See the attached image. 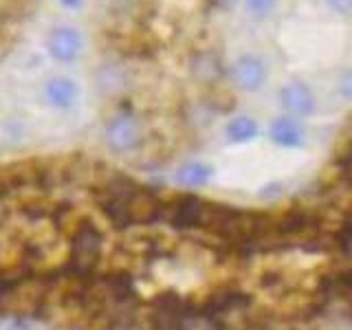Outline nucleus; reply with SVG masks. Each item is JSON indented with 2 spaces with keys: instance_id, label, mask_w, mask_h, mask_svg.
I'll return each instance as SVG.
<instances>
[{
  "instance_id": "1",
  "label": "nucleus",
  "mask_w": 352,
  "mask_h": 330,
  "mask_svg": "<svg viewBox=\"0 0 352 330\" xmlns=\"http://www.w3.org/2000/svg\"><path fill=\"white\" fill-rule=\"evenodd\" d=\"M106 236L91 218H82L71 227L69 236V258L62 271L75 278H91L97 273L99 262L104 258Z\"/></svg>"
},
{
  "instance_id": "2",
  "label": "nucleus",
  "mask_w": 352,
  "mask_h": 330,
  "mask_svg": "<svg viewBox=\"0 0 352 330\" xmlns=\"http://www.w3.org/2000/svg\"><path fill=\"white\" fill-rule=\"evenodd\" d=\"M143 185L135 183L128 176H110L106 183L97 187V205L102 214L115 229H130L137 225L135 205Z\"/></svg>"
},
{
  "instance_id": "3",
  "label": "nucleus",
  "mask_w": 352,
  "mask_h": 330,
  "mask_svg": "<svg viewBox=\"0 0 352 330\" xmlns=\"http://www.w3.org/2000/svg\"><path fill=\"white\" fill-rule=\"evenodd\" d=\"M315 311L317 315L337 322L352 319V267L322 278Z\"/></svg>"
},
{
  "instance_id": "4",
  "label": "nucleus",
  "mask_w": 352,
  "mask_h": 330,
  "mask_svg": "<svg viewBox=\"0 0 352 330\" xmlns=\"http://www.w3.org/2000/svg\"><path fill=\"white\" fill-rule=\"evenodd\" d=\"M194 304L179 293H161L148 306L146 324L148 330H181L185 317L190 315Z\"/></svg>"
},
{
  "instance_id": "5",
  "label": "nucleus",
  "mask_w": 352,
  "mask_h": 330,
  "mask_svg": "<svg viewBox=\"0 0 352 330\" xmlns=\"http://www.w3.org/2000/svg\"><path fill=\"white\" fill-rule=\"evenodd\" d=\"M209 209H212V203H207L205 198L194 196V194H185L181 198H176L174 203L165 205L163 220L179 231L205 229L207 218H209Z\"/></svg>"
},
{
  "instance_id": "6",
  "label": "nucleus",
  "mask_w": 352,
  "mask_h": 330,
  "mask_svg": "<svg viewBox=\"0 0 352 330\" xmlns=\"http://www.w3.org/2000/svg\"><path fill=\"white\" fill-rule=\"evenodd\" d=\"M319 218L313 212H306V209H293V212L284 214L282 218L273 220L271 231H269V240H278V242H297V240H306L313 242L315 236L319 234Z\"/></svg>"
},
{
  "instance_id": "7",
  "label": "nucleus",
  "mask_w": 352,
  "mask_h": 330,
  "mask_svg": "<svg viewBox=\"0 0 352 330\" xmlns=\"http://www.w3.org/2000/svg\"><path fill=\"white\" fill-rule=\"evenodd\" d=\"M229 77L234 86L242 93H258L260 88L267 84L269 77V66L260 55L256 53H245L234 60L229 66Z\"/></svg>"
},
{
  "instance_id": "8",
  "label": "nucleus",
  "mask_w": 352,
  "mask_h": 330,
  "mask_svg": "<svg viewBox=\"0 0 352 330\" xmlns=\"http://www.w3.org/2000/svg\"><path fill=\"white\" fill-rule=\"evenodd\" d=\"M253 304V297L240 289H223L205 302L203 311L216 317L220 324H229L234 317H245Z\"/></svg>"
},
{
  "instance_id": "9",
  "label": "nucleus",
  "mask_w": 352,
  "mask_h": 330,
  "mask_svg": "<svg viewBox=\"0 0 352 330\" xmlns=\"http://www.w3.org/2000/svg\"><path fill=\"white\" fill-rule=\"evenodd\" d=\"M141 124L132 115H117L106 126V143L117 154L135 152L141 146Z\"/></svg>"
},
{
  "instance_id": "10",
  "label": "nucleus",
  "mask_w": 352,
  "mask_h": 330,
  "mask_svg": "<svg viewBox=\"0 0 352 330\" xmlns=\"http://www.w3.org/2000/svg\"><path fill=\"white\" fill-rule=\"evenodd\" d=\"M280 106L282 110L289 117H295V119H306L315 113L317 108V99H315V93L313 88L308 86L306 82H289L280 88Z\"/></svg>"
},
{
  "instance_id": "11",
  "label": "nucleus",
  "mask_w": 352,
  "mask_h": 330,
  "mask_svg": "<svg viewBox=\"0 0 352 330\" xmlns=\"http://www.w3.org/2000/svg\"><path fill=\"white\" fill-rule=\"evenodd\" d=\"M84 49L82 33L73 27H55L47 36V51L58 62H75Z\"/></svg>"
},
{
  "instance_id": "12",
  "label": "nucleus",
  "mask_w": 352,
  "mask_h": 330,
  "mask_svg": "<svg viewBox=\"0 0 352 330\" xmlns=\"http://www.w3.org/2000/svg\"><path fill=\"white\" fill-rule=\"evenodd\" d=\"M269 137L275 146L280 148H289V150H295V148H302L306 143V132L300 124V119L295 117H278L271 121L269 126Z\"/></svg>"
},
{
  "instance_id": "13",
  "label": "nucleus",
  "mask_w": 352,
  "mask_h": 330,
  "mask_svg": "<svg viewBox=\"0 0 352 330\" xmlns=\"http://www.w3.org/2000/svg\"><path fill=\"white\" fill-rule=\"evenodd\" d=\"M44 97H47V102L55 108H71L77 104V99H80V88L73 80L69 77H53V80L47 82L44 86Z\"/></svg>"
},
{
  "instance_id": "14",
  "label": "nucleus",
  "mask_w": 352,
  "mask_h": 330,
  "mask_svg": "<svg viewBox=\"0 0 352 330\" xmlns=\"http://www.w3.org/2000/svg\"><path fill=\"white\" fill-rule=\"evenodd\" d=\"M216 170L205 161H190L181 165L174 174V181L181 187H187V190H198V187L209 185V181L214 179Z\"/></svg>"
},
{
  "instance_id": "15",
  "label": "nucleus",
  "mask_w": 352,
  "mask_h": 330,
  "mask_svg": "<svg viewBox=\"0 0 352 330\" xmlns=\"http://www.w3.org/2000/svg\"><path fill=\"white\" fill-rule=\"evenodd\" d=\"M95 330H148V324L137 308V311H119L99 317L95 322Z\"/></svg>"
},
{
  "instance_id": "16",
  "label": "nucleus",
  "mask_w": 352,
  "mask_h": 330,
  "mask_svg": "<svg viewBox=\"0 0 352 330\" xmlns=\"http://www.w3.org/2000/svg\"><path fill=\"white\" fill-rule=\"evenodd\" d=\"M225 135L231 143H249L253 139H258L260 126L258 121L249 115H238L234 119H229V124L225 128Z\"/></svg>"
},
{
  "instance_id": "17",
  "label": "nucleus",
  "mask_w": 352,
  "mask_h": 330,
  "mask_svg": "<svg viewBox=\"0 0 352 330\" xmlns=\"http://www.w3.org/2000/svg\"><path fill=\"white\" fill-rule=\"evenodd\" d=\"M181 330H225V328H223V324H220L216 317L205 313L203 308L194 306L192 311H190V315L185 317Z\"/></svg>"
},
{
  "instance_id": "18",
  "label": "nucleus",
  "mask_w": 352,
  "mask_h": 330,
  "mask_svg": "<svg viewBox=\"0 0 352 330\" xmlns=\"http://www.w3.org/2000/svg\"><path fill=\"white\" fill-rule=\"evenodd\" d=\"M278 3L280 0H245V9L247 14L253 16V18H269L275 9H278Z\"/></svg>"
},
{
  "instance_id": "19",
  "label": "nucleus",
  "mask_w": 352,
  "mask_h": 330,
  "mask_svg": "<svg viewBox=\"0 0 352 330\" xmlns=\"http://www.w3.org/2000/svg\"><path fill=\"white\" fill-rule=\"evenodd\" d=\"M335 91H337V97H341L344 102H352V66L339 75Z\"/></svg>"
},
{
  "instance_id": "20",
  "label": "nucleus",
  "mask_w": 352,
  "mask_h": 330,
  "mask_svg": "<svg viewBox=\"0 0 352 330\" xmlns=\"http://www.w3.org/2000/svg\"><path fill=\"white\" fill-rule=\"evenodd\" d=\"M339 165H341V179L348 187H352V146L344 152V157L339 159Z\"/></svg>"
},
{
  "instance_id": "21",
  "label": "nucleus",
  "mask_w": 352,
  "mask_h": 330,
  "mask_svg": "<svg viewBox=\"0 0 352 330\" xmlns=\"http://www.w3.org/2000/svg\"><path fill=\"white\" fill-rule=\"evenodd\" d=\"M339 16H352V0H324Z\"/></svg>"
},
{
  "instance_id": "22",
  "label": "nucleus",
  "mask_w": 352,
  "mask_h": 330,
  "mask_svg": "<svg viewBox=\"0 0 352 330\" xmlns=\"http://www.w3.org/2000/svg\"><path fill=\"white\" fill-rule=\"evenodd\" d=\"M9 330H29V319L27 317H18L9 324Z\"/></svg>"
},
{
  "instance_id": "23",
  "label": "nucleus",
  "mask_w": 352,
  "mask_h": 330,
  "mask_svg": "<svg viewBox=\"0 0 352 330\" xmlns=\"http://www.w3.org/2000/svg\"><path fill=\"white\" fill-rule=\"evenodd\" d=\"M60 3L66 7V9H77L82 5V0H60Z\"/></svg>"
},
{
  "instance_id": "24",
  "label": "nucleus",
  "mask_w": 352,
  "mask_h": 330,
  "mask_svg": "<svg viewBox=\"0 0 352 330\" xmlns=\"http://www.w3.org/2000/svg\"><path fill=\"white\" fill-rule=\"evenodd\" d=\"M216 5H220V7H229V5H234L236 0H214Z\"/></svg>"
}]
</instances>
